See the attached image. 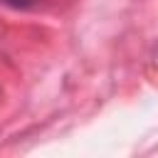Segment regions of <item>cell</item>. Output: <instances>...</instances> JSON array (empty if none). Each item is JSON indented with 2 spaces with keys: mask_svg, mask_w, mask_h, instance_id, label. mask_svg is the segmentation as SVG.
Listing matches in <instances>:
<instances>
[{
  "mask_svg": "<svg viewBox=\"0 0 158 158\" xmlns=\"http://www.w3.org/2000/svg\"><path fill=\"white\" fill-rule=\"evenodd\" d=\"M2 5H7V7H12V10H32V7H37L42 0H0Z\"/></svg>",
  "mask_w": 158,
  "mask_h": 158,
  "instance_id": "cell-1",
  "label": "cell"
}]
</instances>
